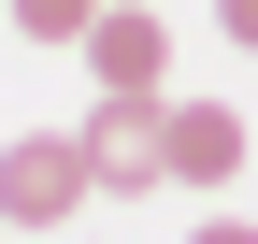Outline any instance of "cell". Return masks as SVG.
Returning a JSON list of instances; mask_svg holds the SVG:
<instances>
[{"mask_svg": "<svg viewBox=\"0 0 258 244\" xmlns=\"http://www.w3.org/2000/svg\"><path fill=\"white\" fill-rule=\"evenodd\" d=\"M86 201H101L86 130H29V144H0V230H57V216H86Z\"/></svg>", "mask_w": 258, "mask_h": 244, "instance_id": "obj_1", "label": "cell"}, {"mask_svg": "<svg viewBox=\"0 0 258 244\" xmlns=\"http://www.w3.org/2000/svg\"><path fill=\"white\" fill-rule=\"evenodd\" d=\"M86 172H101V201L172 187V101H101L86 115Z\"/></svg>", "mask_w": 258, "mask_h": 244, "instance_id": "obj_2", "label": "cell"}, {"mask_svg": "<svg viewBox=\"0 0 258 244\" xmlns=\"http://www.w3.org/2000/svg\"><path fill=\"white\" fill-rule=\"evenodd\" d=\"M86 86H101V101H158V72H172V43H158V15L144 0H101V29H86Z\"/></svg>", "mask_w": 258, "mask_h": 244, "instance_id": "obj_3", "label": "cell"}, {"mask_svg": "<svg viewBox=\"0 0 258 244\" xmlns=\"http://www.w3.org/2000/svg\"><path fill=\"white\" fill-rule=\"evenodd\" d=\"M244 172V115L230 101H172V187H230Z\"/></svg>", "mask_w": 258, "mask_h": 244, "instance_id": "obj_4", "label": "cell"}, {"mask_svg": "<svg viewBox=\"0 0 258 244\" xmlns=\"http://www.w3.org/2000/svg\"><path fill=\"white\" fill-rule=\"evenodd\" d=\"M15 29H29V43H86V29H101V0H15Z\"/></svg>", "mask_w": 258, "mask_h": 244, "instance_id": "obj_5", "label": "cell"}, {"mask_svg": "<svg viewBox=\"0 0 258 244\" xmlns=\"http://www.w3.org/2000/svg\"><path fill=\"white\" fill-rule=\"evenodd\" d=\"M215 43H244V57H258V0H215Z\"/></svg>", "mask_w": 258, "mask_h": 244, "instance_id": "obj_6", "label": "cell"}, {"mask_svg": "<svg viewBox=\"0 0 258 244\" xmlns=\"http://www.w3.org/2000/svg\"><path fill=\"white\" fill-rule=\"evenodd\" d=\"M186 244H258V230H244V216H215V230H186Z\"/></svg>", "mask_w": 258, "mask_h": 244, "instance_id": "obj_7", "label": "cell"}]
</instances>
